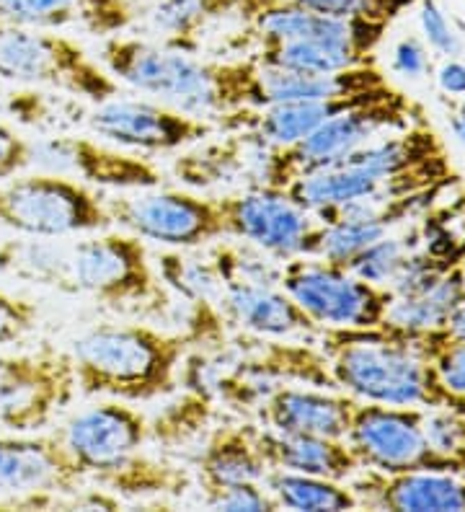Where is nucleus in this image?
Wrapping results in <instances>:
<instances>
[{
	"mask_svg": "<svg viewBox=\"0 0 465 512\" xmlns=\"http://www.w3.org/2000/svg\"><path fill=\"white\" fill-rule=\"evenodd\" d=\"M99 60L119 83L194 117L215 122V117L251 107L254 57L202 60L197 52L114 34L104 37Z\"/></svg>",
	"mask_w": 465,
	"mask_h": 512,
	"instance_id": "f257e3e1",
	"label": "nucleus"
},
{
	"mask_svg": "<svg viewBox=\"0 0 465 512\" xmlns=\"http://www.w3.org/2000/svg\"><path fill=\"white\" fill-rule=\"evenodd\" d=\"M189 347L181 331L148 324H99L75 337L68 352L83 396L132 404L171 394Z\"/></svg>",
	"mask_w": 465,
	"mask_h": 512,
	"instance_id": "f03ea898",
	"label": "nucleus"
},
{
	"mask_svg": "<svg viewBox=\"0 0 465 512\" xmlns=\"http://www.w3.org/2000/svg\"><path fill=\"white\" fill-rule=\"evenodd\" d=\"M334 388L385 406H458L440 388L422 342L385 329H321Z\"/></svg>",
	"mask_w": 465,
	"mask_h": 512,
	"instance_id": "7ed1b4c3",
	"label": "nucleus"
},
{
	"mask_svg": "<svg viewBox=\"0 0 465 512\" xmlns=\"http://www.w3.org/2000/svg\"><path fill=\"white\" fill-rule=\"evenodd\" d=\"M0 81L44 86L91 104L119 96V81L73 37L0 21Z\"/></svg>",
	"mask_w": 465,
	"mask_h": 512,
	"instance_id": "20e7f679",
	"label": "nucleus"
},
{
	"mask_svg": "<svg viewBox=\"0 0 465 512\" xmlns=\"http://www.w3.org/2000/svg\"><path fill=\"white\" fill-rule=\"evenodd\" d=\"M73 293L96 298L109 308L168 311L171 295L150 264L148 246L130 231L86 233L70 244Z\"/></svg>",
	"mask_w": 465,
	"mask_h": 512,
	"instance_id": "39448f33",
	"label": "nucleus"
},
{
	"mask_svg": "<svg viewBox=\"0 0 465 512\" xmlns=\"http://www.w3.org/2000/svg\"><path fill=\"white\" fill-rule=\"evenodd\" d=\"M0 225L19 236L70 238L109 231L114 220L101 192L37 169L0 184Z\"/></svg>",
	"mask_w": 465,
	"mask_h": 512,
	"instance_id": "423d86ee",
	"label": "nucleus"
},
{
	"mask_svg": "<svg viewBox=\"0 0 465 512\" xmlns=\"http://www.w3.org/2000/svg\"><path fill=\"white\" fill-rule=\"evenodd\" d=\"M114 225L143 241L168 249H199L225 238V225L215 197L186 189H124L104 194Z\"/></svg>",
	"mask_w": 465,
	"mask_h": 512,
	"instance_id": "0eeeda50",
	"label": "nucleus"
},
{
	"mask_svg": "<svg viewBox=\"0 0 465 512\" xmlns=\"http://www.w3.org/2000/svg\"><path fill=\"white\" fill-rule=\"evenodd\" d=\"M279 288L285 290L321 329H378L393 295L318 256L282 262Z\"/></svg>",
	"mask_w": 465,
	"mask_h": 512,
	"instance_id": "6e6552de",
	"label": "nucleus"
},
{
	"mask_svg": "<svg viewBox=\"0 0 465 512\" xmlns=\"http://www.w3.org/2000/svg\"><path fill=\"white\" fill-rule=\"evenodd\" d=\"M409 117V109L396 91L383 99L367 101L360 107L334 114L298 143L287 145V148H274L267 187L285 189L287 184L308 171L344 161L349 153L383 135L385 130H406Z\"/></svg>",
	"mask_w": 465,
	"mask_h": 512,
	"instance_id": "1a4fd4ad",
	"label": "nucleus"
},
{
	"mask_svg": "<svg viewBox=\"0 0 465 512\" xmlns=\"http://www.w3.org/2000/svg\"><path fill=\"white\" fill-rule=\"evenodd\" d=\"M73 357L42 344L39 350L0 355V427L8 432H39L73 401Z\"/></svg>",
	"mask_w": 465,
	"mask_h": 512,
	"instance_id": "9d476101",
	"label": "nucleus"
},
{
	"mask_svg": "<svg viewBox=\"0 0 465 512\" xmlns=\"http://www.w3.org/2000/svg\"><path fill=\"white\" fill-rule=\"evenodd\" d=\"M57 435L81 474L109 489L114 479L143 461L150 425L130 401L109 399L73 414Z\"/></svg>",
	"mask_w": 465,
	"mask_h": 512,
	"instance_id": "9b49d317",
	"label": "nucleus"
},
{
	"mask_svg": "<svg viewBox=\"0 0 465 512\" xmlns=\"http://www.w3.org/2000/svg\"><path fill=\"white\" fill-rule=\"evenodd\" d=\"M344 440L362 469L380 471V474H403L416 469H442L460 474V466L434 456L429 450L419 406H385L354 399Z\"/></svg>",
	"mask_w": 465,
	"mask_h": 512,
	"instance_id": "f8f14e48",
	"label": "nucleus"
},
{
	"mask_svg": "<svg viewBox=\"0 0 465 512\" xmlns=\"http://www.w3.org/2000/svg\"><path fill=\"white\" fill-rule=\"evenodd\" d=\"M93 135L137 153H174L220 132L207 117L179 112L155 99H124L122 94L93 104L86 114Z\"/></svg>",
	"mask_w": 465,
	"mask_h": 512,
	"instance_id": "ddd939ff",
	"label": "nucleus"
},
{
	"mask_svg": "<svg viewBox=\"0 0 465 512\" xmlns=\"http://www.w3.org/2000/svg\"><path fill=\"white\" fill-rule=\"evenodd\" d=\"M31 143H34L31 150L34 169L70 176L88 187L124 192V189H148L163 184V171L153 161L140 153L119 150L117 145L101 138L57 132Z\"/></svg>",
	"mask_w": 465,
	"mask_h": 512,
	"instance_id": "4468645a",
	"label": "nucleus"
},
{
	"mask_svg": "<svg viewBox=\"0 0 465 512\" xmlns=\"http://www.w3.org/2000/svg\"><path fill=\"white\" fill-rule=\"evenodd\" d=\"M215 200L223 215L225 238L246 241L279 262L303 254L305 241L316 228L313 213L292 202L279 187L236 189L217 194Z\"/></svg>",
	"mask_w": 465,
	"mask_h": 512,
	"instance_id": "2eb2a0df",
	"label": "nucleus"
},
{
	"mask_svg": "<svg viewBox=\"0 0 465 512\" xmlns=\"http://www.w3.org/2000/svg\"><path fill=\"white\" fill-rule=\"evenodd\" d=\"M225 138L199 140L174 161L179 182L192 189L267 187L274 145L248 130H223Z\"/></svg>",
	"mask_w": 465,
	"mask_h": 512,
	"instance_id": "dca6fc26",
	"label": "nucleus"
},
{
	"mask_svg": "<svg viewBox=\"0 0 465 512\" xmlns=\"http://www.w3.org/2000/svg\"><path fill=\"white\" fill-rule=\"evenodd\" d=\"M86 476L75 466L60 435L39 432H8L0 435V497L75 492Z\"/></svg>",
	"mask_w": 465,
	"mask_h": 512,
	"instance_id": "f3484780",
	"label": "nucleus"
},
{
	"mask_svg": "<svg viewBox=\"0 0 465 512\" xmlns=\"http://www.w3.org/2000/svg\"><path fill=\"white\" fill-rule=\"evenodd\" d=\"M352 492L360 507L398 512H465V481L455 471L416 469L380 474L365 469L352 476Z\"/></svg>",
	"mask_w": 465,
	"mask_h": 512,
	"instance_id": "a211bd4d",
	"label": "nucleus"
},
{
	"mask_svg": "<svg viewBox=\"0 0 465 512\" xmlns=\"http://www.w3.org/2000/svg\"><path fill=\"white\" fill-rule=\"evenodd\" d=\"M354 399L349 394H329L323 388L279 386L256 406L261 425L274 432L344 438L352 419Z\"/></svg>",
	"mask_w": 465,
	"mask_h": 512,
	"instance_id": "6ab92c4d",
	"label": "nucleus"
},
{
	"mask_svg": "<svg viewBox=\"0 0 465 512\" xmlns=\"http://www.w3.org/2000/svg\"><path fill=\"white\" fill-rule=\"evenodd\" d=\"M135 16V0H0V21L52 32L78 26L96 37H114L127 32Z\"/></svg>",
	"mask_w": 465,
	"mask_h": 512,
	"instance_id": "aec40b11",
	"label": "nucleus"
},
{
	"mask_svg": "<svg viewBox=\"0 0 465 512\" xmlns=\"http://www.w3.org/2000/svg\"><path fill=\"white\" fill-rule=\"evenodd\" d=\"M246 24L259 37V44L310 39V42L344 44L370 55L388 26L365 19H336V16H323L292 6H264Z\"/></svg>",
	"mask_w": 465,
	"mask_h": 512,
	"instance_id": "412c9836",
	"label": "nucleus"
},
{
	"mask_svg": "<svg viewBox=\"0 0 465 512\" xmlns=\"http://www.w3.org/2000/svg\"><path fill=\"white\" fill-rule=\"evenodd\" d=\"M256 63V60H254ZM388 86L375 65L336 70V73H303V70L267 68L256 63L251 83V107H269L285 101H318L352 96Z\"/></svg>",
	"mask_w": 465,
	"mask_h": 512,
	"instance_id": "4be33fe9",
	"label": "nucleus"
},
{
	"mask_svg": "<svg viewBox=\"0 0 465 512\" xmlns=\"http://www.w3.org/2000/svg\"><path fill=\"white\" fill-rule=\"evenodd\" d=\"M223 311L256 337H321V326L279 285H225Z\"/></svg>",
	"mask_w": 465,
	"mask_h": 512,
	"instance_id": "5701e85b",
	"label": "nucleus"
},
{
	"mask_svg": "<svg viewBox=\"0 0 465 512\" xmlns=\"http://www.w3.org/2000/svg\"><path fill=\"white\" fill-rule=\"evenodd\" d=\"M256 425H220L210 432L197 458L202 492L233 484H264L269 463L259 448Z\"/></svg>",
	"mask_w": 465,
	"mask_h": 512,
	"instance_id": "b1692460",
	"label": "nucleus"
},
{
	"mask_svg": "<svg viewBox=\"0 0 465 512\" xmlns=\"http://www.w3.org/2000/svg\"><path fill=\"white\" fill-rule=\"evenodd\" d=\"M259 448L267 458L269 469L323 476L334 481L352 479L362 469L344 438L295 435V432H274L261 427Z\"/></svg>",
	"mask_w": 465,
	"mask_h": 512,
	"instance_id": "393cba45",
	"label": "nucleus"
},
{
	"mask_svg": "<svg viewBox=\"0 0 465 512\" xmlns=\"http://www.w3.org/2000/svg\"><path fill=\"white\" fill-rule=\"evenodd\" d=\"M465 298L463 282L458 269H447L432 288L419 295L391 298L385 308V319L380 329L401 334V337H422L445 329L453 308Z\"/></svg>",
	"mask_w": 465,
	"mask_h": 512,
	"instance_id": "a878e982",
	"label": "nucleus"
},
{
	"mask_svg": "<svg viewBox=\"0 0 465 512\" xmlns=\"http://www.w3.org/2000/svg\"><path fill=\"white\" fill-rule=\"evenodd\" d=\"M0 275L73 293L70 244L65 238L19 236L0 244Z\"/></svg>",
	"mask_w": 465,
	"mask_h": 512,
	"instance_id": "bb28decb",
	"label": "nucleus"
},
{
	"mask_svg": "<svg viewBox=\"0 0 465 512\" xmlns=\"http://www.w3.org/2000/svg\"><path fill=\"white\" fill-rule=\"evenodd\" d=\"M236 11L238 0H153L145 8V19L153 32L161 34L163 44L199 52V37Z\"/></svg>",
	"mask_w": 465,
	"mask_h": 512,
	"instance_id": "cd10ccee",
	"label": "nucleus"
},
{
	"mask_svg": "<svg viewBox=\"0 0 465 512\" xmlns=\"http://www.w3.org/2000/svg\"><path fill=\"white\" fill-rule=\"evenodd\" d=\"M264 487L274 497L279 510L341 512L360 507L347 481L269 469L267 476H264Z\"/></svg>",
	"mask_w": 465,
	"mask_h": 512,
	"instance_id": "c85d7f7f",
	"label": "nucleus"
},
{
	"mask_svg": "<svg viewBox=\"0 0 465 512\" xmlns=\"http://www.w3.org/2000/svg\"><path fill=\"white\" fill-rule=\"evenodd\" d=\"M251 57L267 68L303 70V73H336V70L372 65L370 52L344 47V44L310 42V39L259 44V50Z\"/></svg>",
	"mask_w": 465,
	"mask_h": 512,
	"instance_id": "c756f323",
	"label": "nucleus"
},
{
	"mask_svg": "<svg viewBox=\"0 0 465 512\" xmlns=\"http://www.w3.org/2000/svg\"><path fill=\"white\" fill-rule=\"evenodd\" d=\"M158 277L181 300L223 308L225 285L223 277L217 275L212 259L189 256L184 254V249L166 251V254L158 256Z\"/></svg>",
	"mask_w": 465,
	"mask_h": 512,
	"instance_id": "7c9ffc66",
	"label": "nucleus"
},
{
	"mask_svg": "<svg viewBox=\"0 0 465 512\" xmlns=\"http://www.w3.org/2000/svg\"><path fill=\"white\" fill-rule=\"evenodd\" d=\"M411 0H238V16L248 21L264 6H292L305 11L336 16V19H365L375 24H391Z\"/></svg>",
	"mask_w": 465,
	"mask_h": 512,
	"instance_id": "2f4dec72",
	"label": "nucleus"
},
{
	"mask_svg": "<svg viewBox=\"0 0 465 512\" xmlns=\"http://www.w3.org/2000/svg\"><path fill=\"white\" fill-rule=\"evenodd\" d=\"M422 342L424 352L429 357V365L434 370V378L445 391V396L455 404L465 401V342L450 339L445 331L422 334L416 337Z\"/></svg>",
	"mask_w": 465,
	"mask_h": 512,
	"instance_id": "473e14b6",
	"label": "nucleus"
},
{
	"mask_svg": "<svg viewBox=\"0 0 465 512\" xmlns=\"http://www.w3.org/2000/svg\"><path fill=\"white\" fill-rule=\"evenodd\" d=\"M422 430L429 450L463 469L465 463V412L458 406H427Z\"/></svg>",
	"mask_w": 465,
	"mask_h": 512,
	"instance_id": "72a5a7b5",
	"label": "nucleus"
},
{
	"mask_svg": "<svg viewBox=\"0 0 465 512\" xmlns=\"http://www.w3.org/2000/svg\"><path fill=\"white\" fill-rule=\"evenodd\" d=\"M409 254V244H403L401 238H391L385 233L380 241L367 246L360 256H354L347 269L352 275L360 277V280L375 285V288L388 290V285L398 275V269H401V264L406 262Z\"/></svg>",
	"mask_w": 465,
	"mask_h": 512,
	"instance_id": "f704fd0d",
	"label": "nucleus"
},
{
	"mask_svg": "<svg viewBox=\"0 0 465 512\" xmlns=\"http://www.w3.org/2000/svg\"><path fill=\"white\" fill-rule=\"evenodd\" d=\"M205 505L210 510L228 512H274L279 510L272 494L264 484H233V487L215 489L205 494Z\"/></svg>",
	"mask_w": 465,
	"mask_h": 512,
	"instance_id": "c9c22d12",
	"label": "nucleus"
},
{
	"mask_svg": "<svg viewBox=\"0 0 465 512\" xmlns=\"http://www.w3.org/2000/svg\"><path fill=\"white\" fill-rule=\"evenodd\" d=\"M39 319V308L31 300L0 290V347L19 342Z\"/></svg>",
	"mask_w": 465,
	"mask_h": 512,
	"instance_id": "e433bc0d",
	"label": "nucleus"
},
{
	"mask_svg": "<svg viewBox=\"0 0 465 512\" xmlns=\"http://www.w3.org/2000/svg\"><path fill=\"white\" fill-rule=\"evenodd\" d=\"M419 26H422L424 39H427L432 50H437L440 55L447 57L458 55L460 37L455 34L453 24L447 21L445 11H442L434 0H424L422 8H419Z\"/></svg>",
	"mask_w": 465,
	"mask_h": 512,
	"instance_id": "4c0bfd02",
	"label": "nucleus"
},
{
	"mask_svg": "<svg viewBox=\"0 0 465 512\" xmlns=\"http://www.w3.org/2000/svg\"><path fill=\"white\" fill-rule=\"evenodd\" d=\"M31 150H34L31 138L21 135L16 127L0 122V182L29 169Z\"/></svg>",
	"mask_w": 465,
	"mask_h": 512,
	"instance_id": "58836bf2",
	"label": "nucleus"
},
{
	"mask_svg": "<svg viewBox=\"0 0 465 512\" xmlns=\"http://www.w3.org/2000/svg\"><path fill=\"white\" fill-rule=\"evenodd\" d=\"M427 68L429 57L419 39L406 37L396 44V50H393V70L398 75H403V78H422Z\"/></svg>",
	"mask_w": 465,
	"mask_h": 512,
	"instance_id": "ea45409f",
	"label": "nucleus"
},
{
	"mask_svg": "<svg viewBox=\"0 0 465 512\" xmlns=\"http://www.w3.org/2000/svg\"><path fill=\"white\" fill-rule=\"evenodd\" d=\"M437 83L445 94L465 96V65L458 60L442 63V68L437 70Z\"/></svg>",
	"mask_w": 465,
	"mask_h": 512,
	"instance_id": "a19ab883",
	"label": "nucleus"
},
{
	"mask_svg": "<svg viewBox=\"0 0 465 512\" xmlns=\"http://www.w3.org/2000/svg\"><path fill=\"white\" fill-rule=\"evenodd\" d=\"M450 339H458V342H465V298L460 300L458 306L453 308L450 319H447L445 329H442Z\"/></svg>",
	"mask_w": 465,
	"mask_h": 512,
	"instance_id": "79ce46f5",
	"label": "nucleus"
},
{
	"mask_svg": "<svg viewBox=\"0 0 465 512\" xmlns=\"http://www.w3.org/2000/svg\"><path fill=\"white\" fill-rule=\"evenodd\" d=\"M450 130H453L455 140H458L460 145H465V96H463V104L458 107V112L450 117Z\"/></svg>",
	"mask_w": 465,
	"mask_h": 512,
	"instance_id": "37998d69",
	"label": "nucleus"
},
{
	"mask_svg": "<svg viewBox=\"0 0 465 512\" xmlns=\"http://www.w3.org/2000/svg\"><path fill=\"white\" fill-rule=\"evenodd\" d=\"M458 272H460V282H463V290H465V262L460 264V269H458Z\"/></svg>",
	"mask_w": 465,
	"mask_h": 512,
	"instance_id": "c03bdc74",
	"label": "nucleus"
},
{
	"mask_svg": "<svg viewBox=\"0 0 465 512\" xmlns=\"http://www.w3.org/2000/svg\"><path fill=\"white\" fill-rule=\"evenodd\" d=\"M148 3H153V0H148Z\"/></svg>",
	"mask_w": 465,
	"mask_h": 512,
	"instance_id": "a18cd8bd",
	"label": "nucleus"
}]
</instances>
